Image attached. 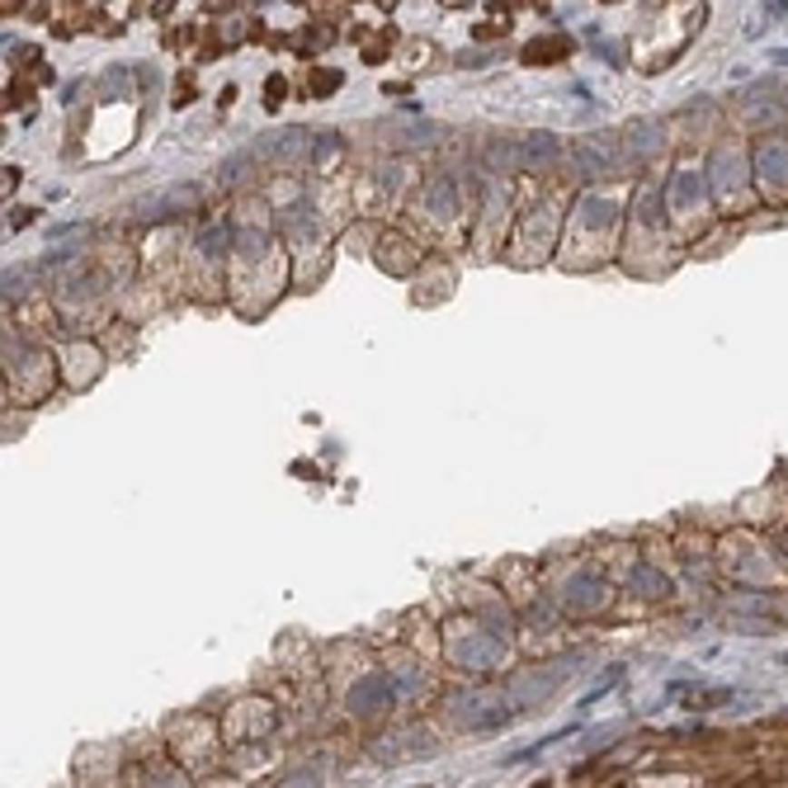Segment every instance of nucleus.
<instances>
[{
    "label": "nucleus",
    "mask_w": 788,
    "mask_h": 788,
    "mask_svg": "<svg viewBox=\"0 0 788 788\" xmlns=\"http://www.w3.org/2000/svg\"><path fill=\"white\" fill-rule=\"evenodd\" d=\"M336 152V137L330 133H307V128H283V133H270L260 137L251 156L270 161V165H302V161H321Z\"/></svg>",
    "instance_id": "nucleus-1"
},
{
    "label": "nucleus",
    "mask_w": 788,
    "mask_h": 788,
    "mask_svg": "<svg viewBox=\"0 0 788 788\" xmlns=\"http://www.w3.org/2000/svg\"><path fill=\"white\" fill-rule=\"evenodd\" d=\"M175 208H199V189L194 184H175V189H165V194H152V199L137 203L142 218H171Z\"/></svg>",
    "instance_id": "nucleus-2"
},
{
    "label": "nucleus",
    "mask_w": 788,
    "mask_h": 788,
    "mask_svg": "<svg viewBox=\"0 0 788 788\" xmlns=\"http://www.w3.org/2000/svg\"><path fill=\"white\" fill-rule=\"evenodd\" d=\"M708 184L718 189V194H732V189H742L746 184V161L736 156V152H718L713 156V165H708Z\"/></svg>",
    "instance_id": "nucleus-3"
},
{
    "label": "nucleus",
    "mask_w": 788,
    "mask_h": 788,
    "mask_svg": "<svg viewBox=\"0 0 788 788\" xmlns=\"http://www.w3.org/2000/svg\"><path fill=\"white\" fill-rule=\"evenodd\" d=\"M519 156H524V171H529V165H553L562 156V147H557L553 133H534V137L519 142Z\"/></svg>",
    "instance_id": "nucleus-4"
},
{
    "label": "nucleus",
    "mask_w": 788,
    "mask_h": 788,
    "mask_svg": "<svg viewBox=\"0 0 788 788\" xmlns=\"http://www.w3.org/2000/svg\"><path fill=\"white\" fill-rule=\"evenodd\" d=\"M496 656H500V642L496 637H468L463 647H458V661L472 665V671H487Z\"/></svg>",
    "instance_id": "nucleus-5"
},
{
    "label": "nucleus",
    "mask_w": 788,
    "mask_h": 788,
    "mask_svg": "<svg viewBox=\"0 0 788 788\" xmlns=\"http://www.w3.org/2000/svg\"><path fill=\"white\" fill-rule=\"evenodd\" d=\"M755 171L765 180H788V147H783V142H765V147H760Z\"/></svg>",
    "instance_id": "nucleus-6"
},
{
    "label": "nucleus",
    "mask_w": 788,
    "mask_h": 788,
    "mask_svg": "<svg viewBox=\"0 0 788 788\" xmlns=\"http://www.w3.org/2000/svg\"><path fill=\"white\" fill-rule=\"evenodd\" d=\"M708 189H713V184H704V175L680 171V175L671 180V199H675V208H689V203H704Z\"/></svg>",
    "instance_id": "nucleus-7"
},
{
    "label": "nucleus",
    "mask_w": 788,
    "mask_h": 788,
    "mask_svg": "<svg viewBox=\"0 0 788 788\" xmlns=\"http://www.w3.org/2000/svg\"><path fill=\"white\" fill-rule=\"evenodd\" d=\"M647 152H661V123H633L628 128V156H647Z\"/></svg>",
    "instance_id": "nucleus-8"
},
{
    "label": "nucleus",
    "mask_w": 788,
    "mask_h": 788,
    "mask_svg": "<svg viewBox=\"0 0 788 788\" xmlns=\"http://www.w3.org/2000/svg\"><path fill=\"white\" fill-rule=\"evenodd\" d=\"M487 165H491V171H500V175H510V171H524V156H519L515 142H491V147H487Z\"/></svg>",
    "instance_id": "nucleus-9"
},
{
    "label": "nucleus",
    "mask_w": 788,
    "mask_h": 788,
    "mask_svg": "<svg viewBox=\"0 0 788 788\" xmlns=\"http://www.w3.org/2000/svg\"><path fill=\"white\" fill-rule=\"evenodd\" d=\"M425 203H429V212L448 218L453 203H458V199H453V180H435V184H429V189H425Z\"/></svg>",
    "instance_id": "nucleus-10"
},
{
    "label": "nucleus",
    "mask_w": 788,
    "mask_h": 788,
    "mask_svg": "<svg viewBox=\"0 0 788 788\" xmlns=\"http://www.w3.org/2000/svg\"><path fill=\"white\" fill-rule=\"evenodd\" d=\"M628 581H633V590H637V595H652V600H661V595L671 590V586H665V576H661V571H652V566H637Z\"/></svg>",
    "instance_id": "nucleus-11"
},
{
    "label": "nucleus",
    "mask_w": 788,
    "mask_h": 788,
    "mask_svg": "<svg viewBox=\"0 0 788 788\" xmlns=\"http://www.w3.org/2000/svg\"><path fill=\"white\" fill-rule=\"evenodd\" d=\"M576 165L590 175V180H600V175H609V165H614V156H605V152H595V147H576Z\"/></svg>",
    "instance_id": "nucleus-12"
},
{
    "label": "nucleus",
    "mask_w": 788,
    "mask_h": 788,
    "mask_svg": "<svg viewBox=\"0 0 788 788\" xmlns=\"http://www.w3.org/2000/svg\"><path fill=\"white\" fill-rule=\"evenodd\" d=\"M571 605H581V609H595L600 605V586L595 581H571V595H566Z\"/></svg>",
    "instance_id": "nucleus-13"
},
{
    "label": "nucleus",
    "mask_w": 788,
    "mask_h": 788,
    "mask_svg": "<svg viewBox=\"0 0 788 788\" xmlns=\"http://www.w3.org/2000/svg\"><path fill=\"white\" fill-rule=\"evenodd\" d=\"M227 241H236V236H231V231H222V227H212V231H203V236H199V251H203V255H222V246H227Z\"/></svg>",
    "instance_id": "nucleus-14"
},
{
    "label": "nucleus",
    "mask_w": 788,
    "mask_h": 788,
    "mask_svg": "<svg viewBox=\"0 0 788 788\" xmlns=\"http://www.w3.org/2000/svg\"><path fill=\"white\" fill-rule=\"evenodd\" d=\"M586 222H590V227H609V222H614V208H609L605 199H586Z\"/></svg>",
    "instance_id": "nucleus-15"
},
{
    "label": "nucleus",
    "mask_w": 788,
    "mask_h": 788,
    "mask_svg": "<svg viewBox=\"0 0 788 788\" xmlns=\"http://www.w3.org/2000/svg\"><path fill=\"white\" fill-rule=\"evenodd\" d=\"M29 270H5V298H19V293H29Z\"/></svg>",
    "instance_id": "nucleus-16"
},
{
    "label": "nucleus",
    "mask_w": 788,
    "mask_h": 788,
    "mask_svg": "<svg viewBox=\"0 0 788 788\" xmlns=\"http://www.w3.org/2000/svg\"><path fill=\"white\" fill-rule=\"evenodd\" d=\"M246 156H251V152H241V156H227V161H222V180H227V184H236V180H241V171H246Z\"/></svg>",
    "instance_id": "nucleus-17"
},
{
    "label": "nucleus",
    "mask_w": 788,
    "mask_h": 788,
    "mask_svg": "<svg viewBox=\"0 0 788 788\" xmlns=\"http://www.w3.org/2000/svg\"><path fill=\"white\" fill-rule=\"evenodd\" d=\"M231 246H241L246 255H260V246H265V236H260V231H236V241Z\"/></svg>",
    "instance_id": "nucleus-18"
}]
</instances>
